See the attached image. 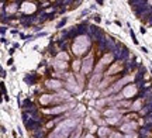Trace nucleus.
Instances as JSON below:
<instances>
[{"label": "nucleus", "mask_w": 152, "mask_h": 138, "mask_svg": "<svg viewBox=\"0 0 152 138\" xmlns=\"http://www.w3.org/2000/svg\"><path fill=\"white\" fill-rule=\"evenodd\" d=\"M73 68H75V69H78V68H79V62H78V61L73 64Z\"/></svg>", "instance_id": "obj_18"}, {"label": "nucleus", "mask_w": 152, "mask_h": 138, "mask_svg": "<svg viewBox=\"0 0 152 138\" xmlns=\"http://www.w3.org/2000/svg\"><path fill=\"white\" fill-rule=\"evenodd\" d=\"M89 47V38L86 35H80L76 38L75 44H73V52L76 55H82Z\"/></svg>", "instance_id": "obj_2"}, {"label": "nucleus", "mask_w": 152, "mask_h": 138, "mask_svg": "<svg viewBox=\"0 0 152 138\" xmlns=\"http://www.w3.org/2000/svg\"><path fill=\"white\" fill-rule=\"evenodd\" d=\"M117 118H118V117H111V118H107V120H109V123L114 124V123H117Z\"/></svg>", "instance_id": "obj_16"}, {"label": "nucleus", "mask_w": 152, "mask_h": 138, "mask_svg": "<svg viewBox=\"0 0 152 138\" xmlns=\"http://www.w3.org/2000/svg\"><path fill=\"white\" fill-rule=\"evenodd\" d=\"M23 10H24L25 13H32V11L35 10V6H34L32 3H24V4H23Z\"/></svg>", "instance_id": "obj_5"}, {"label": "nucleus", "mask_w": 152, "mask_h": 138, "mask_svg": "<svg viewBox=\"0 0 152 138\" xmlns=\"http://www.w3.org/2000/svg\"><path fill=\"white\" fill-rule=\"evenodd\" d=\"M56 59H61V61H66L68 59V55L66 54H64V52H61L58 57H56Z\"/></svg>", "instance_id": "obj_14"}, {"label": "nucleus", "mask_w": 152, "mask_h": 138, "mask_svg": "<svg viewBox=\"0 0 152 138\" xmlns=\"http://www.w3.org/2000/svg\"><path fill=\"white\" fill-rule=\"evenodd\" d=\"M111 138H123V137H121L120 134H113V135H111Z\"/></svg>", "instance_id": "obj_17"}, {"label": "nucleus", "mask_w": 152, "mask_h": 138, "mask_svg": "<svg viewBox=\"0 0 152 138\" xmlns=\"http://www.w3.org/2000/svg\"><path fill=\"white\" fill-rule=\"evenodd\" d=\"M55 68L56 69H65V68H66V62L61 61V59H56L55 61Z\"/></svg>", "instance_id": "obj_9"}, {"label": "nucleus", "mask_w": 152, "mask_h": 138, "mask_svg": "<svg viewBox=\"0 0 152 138\" xmlns=\"http://www.w3.org/2000/svg\"><path fill=\"white\" fill-rule=\"evenodd\" d=\"M86 138H93V135H88V137H86Z\"/></svg>", "instance_id": "obj_21"}, {"label": "nucleus", "mask_w": 152, "mask_h": 138, "mask_svg": "<svg viewBox=\"0 0 152 138\" xmlns=\"http://www.w3.org/2000/svg\"><path fill=\"white\" fill-rule=\"evenodd\" d=\"M135 93H137V88L132 86V85H130L128 88L124 89V96H125V97H131V96H134Z\"/></svg>", "instance_id": "obj_4"}, {"label": "nucleus", "mask_w": 152, "mask_h": 138, "mask_svg": "<svg viewBox=\"0 0 152 138\" xmlns=\"http://www.w3.org/2000/svg\"><path fill=\"white\" fill-rule=\"evenodd\" d=\"M120 69H121V65H118V64H117V65H114L113 68H110V69H109V73H114L116 71H120Z\"/></svg>", "instance_id": "obj_13"}, {"label": "nucleus", "mask_w": 152, "mask_h": 138, "mask_svg": "<svg viewBox=\"0 0 152 138\" xmlns=\"http://www.w3.org/2000/svg\"><path fill=\"white\" fill-rule=\"evenodd\" d=\"M68 88L71 90H73V92H79V88L76 86V82H73L72 78H71V81L68 82Z\"/></svg>", "instance_id": "obj_7"}, {"label": "nucleus", "mask_w": 152, "mask_h": 138, "mask_svg": "<svg viewBox=\"0 0 152 138\" xmlns=\"http://www.w3.org/2000/svg\"><path fill=\"white\" fill-rule=\"evenodd\" d=\"M135 127H137V124H134V123H132V124H125V125H123V128H121V130L130 132V131L135 130Z\"/></svg>", "instance_id": "obj_8"}, {"label": "nucleus", "mask_w": 152, "mask_h": 138, "mask_svg": "<svg viewBox=\"0 0 152 138\" xmlns=\"http://www.w3.org/2000/svg\"><path fill=\"white\" fill-rule=\"evenodd\" d=\"M100 134H102V135H104V134H106V128H102V130H100Z\"/></svg>", "instance_id": "obj_19"}, {"label": "nucleus", "mask_w": 152, "mask_h": 138, "mask_svg": "<svg viewBox=\"0 0 152 138\" xmlns=\"http://www.w3.org/2000/svg\"><path fill=\"white\" fill-rule=\"evenodd\" d=\"M48 86H49V88H54V89H58V88L61 86V82H58V81H49L48 82Z\"/></svg>", "instance_id": "obj_10"}, {"label": "nucleus", "mask_w": 152, "mask_h": 138, "mask_svg": "<svg viewBox=\"0 0 152 138\" xmlns=\"http://www.w3.org/2000/svg\"><path fill=\"white\" fill-rule=\"evenodd\" d=\"M68 109V106H61L58 109H52V110H48V113H59V111H64Z\"/></svg>", "instance_id": "obj_11"}, {"label": "nucleus", "mask_w": 152, "mask_h": 138, "mask_svg": "<svg viewBox=\"0 0 152 138\" xmlns=\"http://www.w3.org/2000/svg\"><path fill=\"white\" fill-rule=\"evenodd\" d=\"M51 100H52V96H42V97H41V103H42V104H47Z\"/></svg>", "instance_id": "obj_12"}, {"label": "nucleus", "mask_w": 152, "mask_h": 138, "mask_svg": "<svg viewBox=\"0 0 152 138\" xmlns=\"http://www.w3.org/2000/svg\"><path fill=\"white\" fill-rule=\"evenodd\" d=\"M92 61H93L92 57H89L88 59L83 62V68H82V72H83V73H89L90 71H92V64H93Z\"/></svg>", "instance_id": "obj_3"}, {"label": "nucleus", "mask_w": 152, "mask_h": 138, "mask_svg": "<svg viewBox=\"0 0 152 138\" xmlns=\"http://www.w3.org/2000/svg\"><path fill=\"white\" fill-rule=\"evenodd\" d=\"M127 138H135V135H134V134H132V135H128Z\"/></svg>", "instance_id": "obj_20"}, {"label": "nucleus", "mask_w": 152, "mask_h": 138, "mask_svg": "<svg viewBox=\"0 0 152 138\" xmlns=\"http://www.w3.org/2000/svg\"><path fill=\"white\" fill-rule=\"evenodd\" d=\"M130 81H131V78H124V79H121L120 82H117V85L113 88V90H114V92H116V90H118L121 86L124 85V83H127V82H130Z\"/></svg>", "instance_id": "obj_6"}, {"label": "nucleus", "mask_w": 152, "mask_h": 138, "mask_svg": "<svg viewBox=\"0 0 152 138\" xmlns=\"http://www.w3.org/2000/svg\"><path fill=\"white\" fill-rule=\"evenodd\" d=\"M76 118H69V120H65L64 123H61L58 127H56V130L51 134V137L49 138H66L68 137V134L71 132L73 127L76 125Z\"/></svg>", "instance_id": "obj_1"}, {"label": "nucleus", "mask_w": 152, "mask_h": 138, "mask_svg": "<svg viewBox=\"0 0 152 138\" xmlns=\"http://www.w3.org/2000/svg\"><path fill=\"white\" fill-rule=\"evenodd\" d=\"M139 106H141V100L135 102V103H134V106H132V109H134V110H138V109H139Z\"/></svg>", "instance_id": "obj_15"}]
</instances>
